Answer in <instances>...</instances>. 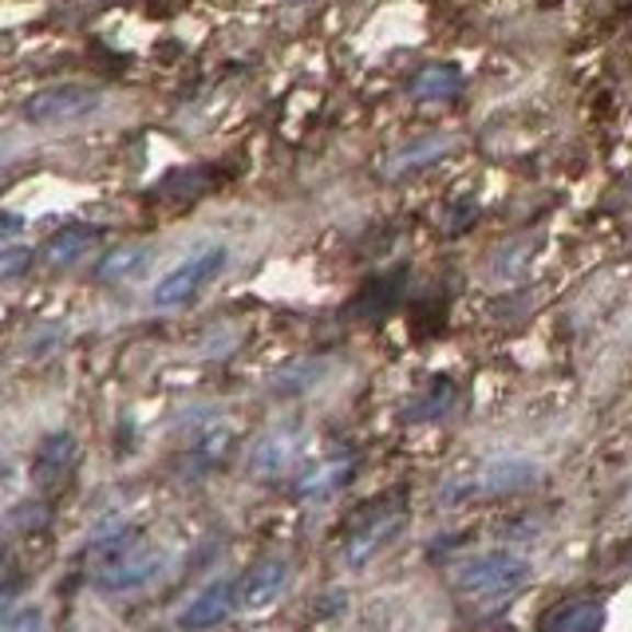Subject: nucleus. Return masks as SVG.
<instances>
[{
  "mask_svg": "<svg viewBox=\"0 0 632 632\" xmlns=\"http://www.w3.org/2000/svg\"><path fill=\"white\" fill-rule=\"evenodd\" d=\"M103 103V88L91 83H56L44 88L24 103V119L32 127H59V123H76V119L91 115Z\"/></svg>",
  "mask_w": 632,
  "mask_h": 632,
  "instance_id": "nucleus-3",
  "label": "nucleus"
},
{
  "mask_svg": "<svg viewBox=\"0 0 632 632\" xmlns=\"http://www.w3.org/2000/svg\"><path fill=\"white\" fill-rule=\"evenodd\" d=\"M162 565V557L143 545H119L115 553L108 557V565L99 569V589L108 592H127V589H138V585H147L155 577V569Z\"/></svg>",
  "mask_w": 632,
  "mask_h": 632,
  "instance_id": "nucleus-4",
  "label": "nucleus"
},
{
  "mask_svg": "<svg viewBox=\"0 0 632 632\" xmlns=\"http://www.w3.org/2000/svg\"><path fill=\"white\" fill-rule=\"evenodd\" d=\"M463 91V71L454 64H431L419 76L411 79V95L419 103H443V99H454Z\"/></svg>",
  "mask_w": 632,
  "mask_h": 632,
  "instance_id": "nucleus-13",
  "label": "nucleus"
},
{
  "mask_svg": "<svg viewBox=\"0 0 632 632\" xmlns=\"http://www.w3.org/2000/svg\"><path fill=\"white\" fill-rule=\"evenodd\" d=\"M296 451H301V431L296 427H273L253 443L249 471H253V478H281L293 466Z\"/></svg>",
  "mask_w": 632,
  "mask_h": 632,
  "instance_id": "nucleus-6",
  "label": "nucleus"
},
{
  "mask_svg": "<svg viewBox=\"0 0 632 632\" xmlns=\"http://www.w3.org/2000/svg\"><path fill=\"white\" fill-rule=\"evenodd\" d=\"M234 451V427L229 424H214V427H206L202 431V439H198V447H194V454L202 459V463H222L226 454Z\"/></svg>",
  "mask_w": 632,
  "mask_h": 632,
  "instance_id": "nucleus-15",
  "label": "nucleus"
},
{
  "mask_svg": "<svg viewBox=\"0 0 632 632\" xmlns=\"http://www.w3.org/2000/svg\"><path fill=\"white\" fill-rule=\"evenodd\" d=\"M289 585V562L285 557H269V562H257L246 573V582L237 585V601L246 609H266L273 605Z\"/></svg>",
  "mask_w": 632,
  "mask_h": 632,
  "instance_id": "nucleus-8",
  "label": "nucleus"
},
{
  "mask_svg": "<svg viewBox=\"0 0 632 632\" xmlns=\"http://www.w3.org/2000/svg\"><path fill=\"white\" fill-rule=\"evenodd\" d=\"M226 266V246H210L202 249V253L187 257L182 266L170 269L162 281L155 285V293H150V301H155L158 308H187L190 301H194L202 289L210 285L217 276V269Z\"/></svg>",
  "mask_w": 632,
  "mask_h": 632,
  "instance_id": "nucleus-2",
  "label": "nucleus"
},
{
  "mask_svg": "<svg viewBox=\"0 0 632 632\" xmlns=\"http://www.w3.org/2000/svg\"><path fill=\"white\" fill-rule=\"evenodd\" d=\"M348 471H352V466H348V463H328V466H320V471L305 474L296 490H301V494H328V490H332V486L345 483Z\"/></svg>",
  "mask_w": 632,
  "mask_h": 632,
  "instance_id": "nucleus-16",
  "label": "nucleus"
},
{
  "mask_svg": "<svg viewBox=\"0 0 632 632\" xmlns=\"http://www.w3.org/2000/svg\"><path fill=\"white\" fill-rule=\"evenodd\" d=\"M601 624L605 605H597L592 597H573V601L553 605L538 624V632H601Z\"/></svg>",
  "mask_w": 632,
  "mask_h": 632,
  "instance_id": "nucleus-10",
  "label": "nucleus"
},
{
  "mask_svg": "<svg viewBox=\"0 0 632 632\" xmlns=\"http://www.w3.org/2000/svg\"><path fill=\"white\" fill-rule=\"evenodd\" d=\"M150 261H155V246L123 241V246L108 249L95 261V281L99 285H131V281H138V276L147 273Z\"/></svg>",
  "mask_w": 632,
  "mask_h": 632,
  "instance_id": "nucleus-7",
  "label": "nucleus"
},
{
  "mask_svg": "<svg viewBox=\"0 0 632 632\" xmlns=\"http://www.w3.org/2000/svg\"><path fill=\"white\" fill-rule=\"evenodd\" d=\"M404 530V510H387V514H375L372 522L364 530H356V538H348V550H345V562L348 569H364L372 562L375 553L384 550L392 542L395 533Z\"/></svg>",
  "mask_w": 632,
  "mask_h": 632,
  "instance_id": "nucleus-9",
  "label": "nucleus"
},
{
  "mask_svg": "<svg viewBox=\"0 0 632 632\" xmlns=\"http://www.w3.org/2000/svg\"><path fill=\"white\" fill-rule=\"evenodd\" d=\"M237 609V585L234 582H214L202 589L187 609L178 612V629L182 632H210L222 621H229V612Z\"/></svg>",
  "mask_w": 632,
  "mask_h": 632,
  "instance_id": "nucleus-5",
  "label": "nucleus"
},
{
  "mask_svg": "<svg viewBox=\"0 0 632 632\" xmlns=\"http://www.w3.org/2000/svg\"><path fill=\"white\" fill-rule=\"evenodd\" d=\"M533 483H538V466L526 463V459H503V463L486 466L478 486H483L486 494H518Z\"/></svg>",
  "mask_w": 632,
  "mask_h": 632,
  "instance_id": "nucleus-14",
  "label": "nucleus"
},
{
  "mask_svg": "<svg viewBox=\"0 0 632 632\" xmlns=\"http://www.w3.org/2000/svg\"><path fill=\"white\" fill-rule=\"evenodd\" d=\"M40 624H44V617H40V609H24L20 617H12L9 624L0 632H40Z\"/></svg>",
  "mask_w": 632,
  "mask_h": 632,
  "instance_id": "nucleus-18",
  "label": "nucleus"
},
{
  "mask_svg": "<svg viewBox=\"0 0 632 632\" xmlns=\"http://www.w3.org/2000/svg\"><path fill=\"white\" fill-rule=\"evenodd\" d=\"M24 234V214H16V210H0V241L4 237H16Z\"/></svg>",
  "mask_w": 632,
  "mask_h": 632,
  "instance_id": "nucleus-19",
  "label": "nucleus"
},
{
  "mask_svg": "<svg viewBox=\"0 0 632 632\" xmlns=\"http://www.w3.org/2000/svg\"><path fill=\"white\" fill-rule=\"evenodd\" d=\"M79 459V443L71 431H56L40 443L36 459H32V478L36 483H56L59 474L71 471V463Z\"/></svg>",
  "mask_w": 632,
  "mask_h": 632,
  "instance_id": "nucleus-12",
  "label": "nucleus"
},
{
  "mask_svg": "<svg viewBox=\"0 0 632 632\" xmlns=\"http://www.w3.org/2000/svg\"><path fill=\"white\" fill-rule=\"evenodd\" d=\"M32 249L29 246H12V249H0V285H9L16 276H24L32 269Z\"/></svg>",
  "mask_w": 632,
  "mask_h": 632,
  "instance_id": "nucleus-17",
  "label": "nucleus"
},
{
  "mask_svg": "<svg viewBox=\"0 0 632 632\" xmlns=\"http://www.w3.org/2000/svg\"><path fill=\"white\" fill-rule=\"evenodd\" d=\"M530 562L518 557V553L494 550V553H478V557H466L463 565H454L451 582L454 589L471 597V601H503V597H514L530 582Z\"/></svg>",
  "mask_w": 632,
  "mask_h": 632,
  "instance_id": "nucleus-1",
  "label": "nucleus"
},
{
  "mask_svg": "<svg viewBox=\"0 0 632 632\" xmlns=\"http://www.w3.org/2000/svg\"><path fill=\"white\" fill-rule=\"evenodd\" d=\"M99 237H103V226H91V222H71V226L56 229V234L48 237V246H44V261H48L52 269L76 266L79 257L88 253Z\"/></svg>",
  "mask_w": 632,
  "mask_h": 632,
  "instance_id": "nucleus-11",
  "label": "nucleus"
}]
</instances>
